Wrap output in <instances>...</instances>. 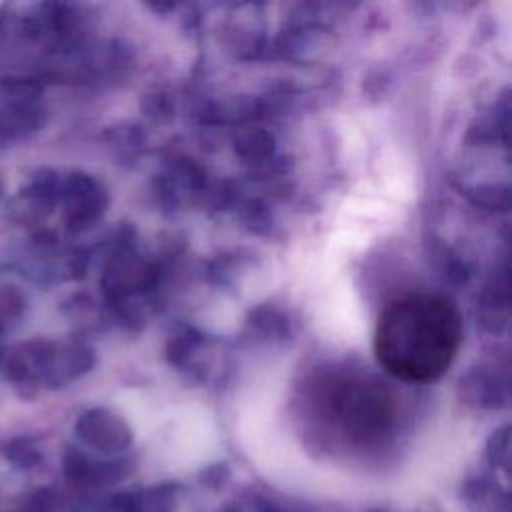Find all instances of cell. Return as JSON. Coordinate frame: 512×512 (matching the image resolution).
<instances>
[{
  "label": "cell",
  "instance_id": "cell-1",
  "mask_svg": "<svg viewBox=\"0 0 512 512\" xmlns=\"http://www.w3.org/2000/svg\"><path fill=\"white\" fill-rule=\"evenodd\" d=\"M460 342L462 320L446 298L410 294L382 310L374 332V354L394 378L426 384L450 368Z\"/></svg>",
  "mask_w": 512,
  "mask_h": 512
},
{
  "label": "cell",
  "instance_id": "cell-2",
  "mask_svg": "<svg viewBox=\"0 0 512 512\" xmlns=\"http://www.w3.org/2000/svg\"><path fill=\"white\" fill-rule=\"evenodd\" d=\"M124 512H172V496L154 490L126 500Z\"/></svg>",
  "mask_w": 512,
  "mask_h": 512
},
{
  "label": "cell",
  "instance_id": "cell-3",
  "mask_svg": "<svg viewBox=\"0 0 512 512\" xmlns=\"http://www.w3.org/2000/svg\"><path fill=\"white\" fill-rule=\"evenodd\" d=\"M22 310V298L14 284L0 282V328H6Z\"/></svg>",
  "mask_w": 512,
  "mask_h": 512
},
{
  "label": "cell",
  "instance_id": "cell-4",
  "mask_svg": "<svg viewBox=\"0 0 512 512\" xmlns=\"http://www.w3.org/2000/svg\"><path fill=\"white\" fill-rule=\"evenodd\" d=\"M0 360H2V348H0Z\"/></svg>",
  "mask_w": 512,
  "mask_h": 512
},
{
  "label": "cell",
  "instance_id": "cell-5",
  "mask_svg": "<svg viewBox=\"0 0 512 512\" xmlns=\"http://www.w3.org/2000/svg\"><path fill=\"white\" fill-rule=\"evenodd\" d=\"M0 190H2V186H0Z\"/></svg>",
  "mask_w": 512,
  "mask_h": 512
}]
</instances>
